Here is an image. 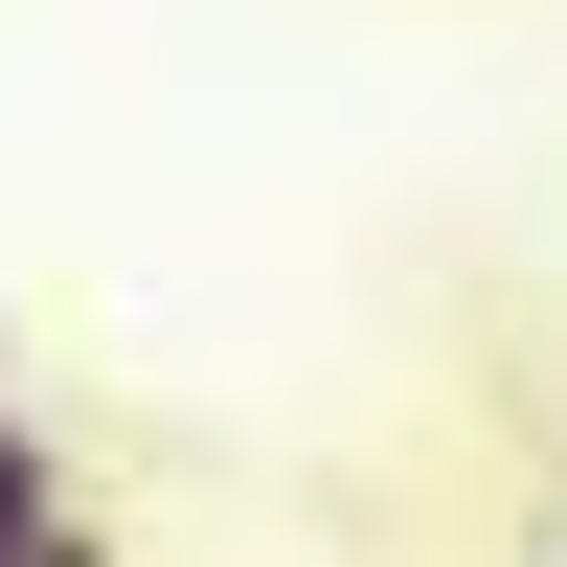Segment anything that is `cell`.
<instances>
[{"label":"cell","mask_w":567,"mask_h":567,"mask_svg":"<svg viewBox=\"0 0 567 567\" xmlns=\"http://www.w3.org/2000/svg\"><path fill=\"white\" fill-rule=\"evenodd\" d=\"M0 567H114V523H91V477L45 454V409H0Z\"/></svg>","instance_id":"cell-1"}]
</instances>
